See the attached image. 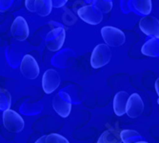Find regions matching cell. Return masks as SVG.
<instances>
[{"label":"cell","mask_w":159,"mask_h":143,"mask_svg":"<svg viewBox=\"0 0 159 143\" xmlns=\"http://www.w3.org/2000/svg\"><path fill=\"white\" fill-rule=\"evenodd\" d=\"M11 105V96L10 93L4 88H0V110L4 112L10 110Z\"/></svg>","instance_id":"obj_19"},{"label":"cell","mask_w":159,"mask_h":143,"mask_svg":"<svg viewBox=\"0 0 159 143\" xmlns=\"http://www.w3.org/2000/svg\"><path fill=\"white\" fill-rule=\"evenodd\" d=\"M98 10L102 12V13H108L112 9V1L111 0H93V4Z\"/></svg>","instance_id":"obj_20"},{"label":"cell","mask_w":159,"mask_h":143,"mask_svg":"<svg viewBox=\"0 0 159 143\" xmlns=\"http://www.w3.org/2000/svg\"><path fill=\"white\" fill-rule=\"evenodd\" d=\"M20 73L26 79L29 80H34L39 76L40 69L34 56L26 54L23 57L20 63Z\"/></svg>","instance_id":"obj_5"},{"label":"cell","mask_w":159,"mask_h":143,"mask_svg":"<svg viewBox=\"0 0 159 143\" xmlns=\"http://www.w3.org/2000/svg\"><path fill=\"white\" fill-rule=\"evenodd\" d=\"M157 103H158V105H159V99H157Z\"/></svg>","instance_id":"obj_25"},{"label":"cell","mask_w":159,"mask_h":143,"mask_svg":"<svg viewBox=\"0 0 159 143\" xmlns=\"http://www.w3.org/2000/svg\"><path fill=\"white\" fill-rule=\"evenodd\" d=\"M139 28L141 32L148 36L159 37V20L154 16H147L141 18Z\"/></svg>","instance_id":"obj_10"},{"label":"cell","mask_w":159,"mask_h":143,"mask_svg":"<svg viewBox=\"0 0 159 143\" xmlns=\"http://www.w3.org/2000/svg\"><path fill=\"white\" fill-rule=\"evenodd\" d=\"M144 108H145V105H144L143 99L138 94L134 93L129 96L126 107V113L129 118H138L143 113Z\"/></svg>","instance_id":"obj_8"},{"label":"cell","mask_w":159,"mask_h":143,"mask_svg":"<svg viewBox=\"0 0 159 143\" xmlns=\"http://www.w3.org/2000/svg\"><path fill=\"white\" fill-rule=\"evenodd\" d=\"M3 125L10 133H20L23 131L25 122L20 114L13 110H7L3 113Z\"/></svg>","instance_id":"obj_3"},{"label":"cell","mask_w":159,"mask_h":143,"mask_svg":"<svg viewBox=\"0 0 159 143\" xmlns=\"http://www.w3.org/2000/svg\"><path fill=\"white\" fill-rule=\"evenodd\" d=\"M136 143H149V142H147V141H145V140H143V141H139V142H136Z\"/></svg>","instance_id":"obj_24"},{"label":"cell","mask_w":159,"mask_h":143,"mask_svg":"<svg viewBox=\"0 0 159 143\" xmlns=\"http://www.w3.org/2000/svg\"><path fill=\"white\" fill-rule=\"evenodd\" d=\"M35 2H36V0H26L25 1V6L29 12H35V10H34Z\"/></svg>","instance_id":"obj_21"},{"label":"cell","mask_w":159,"mask_h":143,"mask_svg":"<svg viewBox=\"0 0 159 143\" xmlns=\"http://www.w3.org/2000/svg\"><path fill=\"white\" fill-rule=\"evenodd\" d=\"M155 91H156V94H157L158 99H159V77H158L157 80L155 81Z\"/></svg>","instance_id":"obj_23"},{"label":"cell","mask_w":159,"mask_h":143,"mask_svg":"<svg viewBox=\"0 0 159 143\" xmlns=\"http://www.w3.org/2000/svg\"><path fill=\"white\" fill-rule=\"evenodd\" d=\"M120 134L118 128H110L101 134L97 143H122Z\"/></svg>","instance_id":"obj_13"},{"label":"cell","mask_w":159,"mask_h":143,"mask_svg":"<svg viewBox=\"0 0 159 143\" xmlns=\"http://www.w3.org/2000/svg\"><path fill=\"white\" fill-rule=\"evenodd\" d=\"M67 1L68 0H54V1H52V7H55V8L62 7L63 5H65Z\"/></svg>","instance_id":"obj_22"},{"label":"cell","mask_w":159,"mask_h":143,"mask_svg":"<svg viewBox=\"0 0 159 143\" xmlns=\"http://www.w3.org/2000/svg\"><path fill=\"white\" fill-rule=\"evenodd\" d=\"M143 54L151 57L159 56V37H152L142 46Z\"/></svg>","instance_id":"obj_14"},{"label":"cell","mask_w":159,"mask_h":143,"mask_svg":"<svg viewBox=\"0 0 159 143\" xmlns=\"http://www.w3.org/2000/svg\"><path fill=\"white\" fill-rule=\"evenodd\" d=\"M52 9V0H36L34 10L40 16L45 17L51 13Z\"/></svg>","instance_id":"obj_15"},{"label":"cell","mask_w":159,"mask_h":143,"mask_svg":"<svg viewBox=\"0 0 159 143\" xmlns=\"http://www.w3.org/2000/svg\"><path fill=\"white\" fill-rule=\"evenodd\" d=\"M61 82V76L53 69L47 70L42 76V88L46 94L50 95L59 87Z\"/></svg>","instance_id":"obj_7"},{"label":"cell","mask_w":159,"mask_h":143,"mask_svg":"<svg viewBox=\"0 0 159 143\" xmlns=\"http://www.w3.org/2000/svg\"><path fill=\"white\" fill-rule=\"evenodd\" d=\"M111 59V50L107 44H98L94 47L91 55V65L93 69H99L109 64Z\"/></svg>","instance_id":"obj_1"},{"label":"cell","mask_w":159,"mask_h":143,"mask_svg":"<svg viewBox=\"0 0 159 143\" xmlns=\"http://www.w3.org/2000/svg\"><path fill=\"white\" fill-rule=\"evenodd\" d=\"M11 33L13 38L18 41H24L28 38L30 30L27 21L22 16H17L11 27Z\"/></svg>","instance_id":"obj_11"},{"label":"cell","mask_w":159,"mask_h":143,"mask_svg":"<svg viewBox=\"0 0 159 143\" xmlns=\"http://www.w3.org/2000/svg\"><path fill=\"white\" fill-rule=\"evenodd\" d=\"M129 94L125 91H120L114 95L112 107L113 112L117 117H123L126 113V107L129 99Z\"/></svg>","instance_id":"obj_12"},{"label":"cell","mask_w":159,"mask_h":143,"mask_svg":"<svg viewBox=\"0 0 159 143\" xmlns=\"http://www.w3.org/2000/svg\"><path fill=\"white\" fill-rule=\"evenodd\" d=\"M34 143H70V141L59 134H50L39 137Z\"/></svg>","instance_id":"obj_17"},{"label":"cell","mask_w":159,"mask_h":143,"mask_svg":"<svg viewBox=\"0 0 159 143\" xmlns=\"http://www.w3.org/2000/svg\"><path fill=\"white\" fill-rule=\"evenodd\" d=\"M78 16L86 23L91 25H98L103 20V13L93 5L83 6L77 11Z\"/></svg>","instance_id":"obj_6"},{"label":"cell","mask_w":159,"mask_h":143,"mask_svg":"<svg viewBox=\"0 0 159 143\" xmlns=\"http://www.w3.org/2000/svg\"><path fill=\"white\" fill-rule=\"evenodd\" d=\"M66 38V32L62 27H58L49 33L46 38L47 48L52 52H56L62 48Z\"/></svg>","instance_id":"obj_9"},{"label":"cell","mask_w":159,"mask_h":143,"mask_svg":"<svg viewBox=\"0 0 159 143\" xmlns=\"http://www.w3.org/2000/svg\"><path fill=\"white\" fill-rule=\"evenodd\" d=\"M71 98L69 94L65 92H60L57 94L52 99V108L57 113V114L63 118L70 116L71 112Z\"/></svg>","instance_id":"obj_4"},{"label":"cell","mask_w":159,"mask_h":143,"mask_svg":"<svg viewBox=\"0 0 159 143\" xmlns=\"http://www.w3.org/2000/svg\"><path fill=\"white\" fill-rule=\"evenodd\" d=\"M101 35L109 47H120L126 41L125 34L120 29L112 26L103 27L101 29Z\"/></svg>","instance_id":"obj_2"},{"label":"cell","mask_w":159,"mask_h":143,"mask_svg":"<svg viewBox=\"0 0 159 143\" xmlns=\"http://www.w3.org/2000/svg\"><path fill=\"white\" fill-rule=\"evenodd\" d=\"M134 9L142 14L149 16L152 9V0H133Z\"/></svg>","instance_id":"obj_18"},{"label":"cell","mask_w":159,"mask_h":143,"mask_svg":"<svg viewBox=\"0 0 159 143\" xmlns=\"http://www.w3.org/2000/svg\"><path fill=\"white\" fill-rule=\"evenodd\" d=\"M120 136L123 143H136L145 140L137 131L134 130H128V129L127 130H122Z\"/></svg>","instance_id":"obj_16"}]
</instances>
